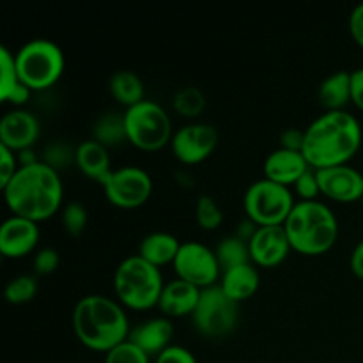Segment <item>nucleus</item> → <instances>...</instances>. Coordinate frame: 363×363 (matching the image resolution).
<instances>
[{"label": "nucleus", "mask_w": 363, "mask_h": 363, "mask_svg": "<svg viewBox=\"0 0 363 363\" xmlns=\"http://www.w3.org/2000/svg\"><path fill=\"white\" fill-rule=\"evenodd\" d=\"M59 252L52 247H43L35 250L34 259H32V268L38 277H48L59 268Z\"/></svg>", "instance_id": "nucleus-35"}, {"label": "nucleus", "mask_w": 363, "mask_h": 363, "mask_svg": "<svg viewBox=\"0 0 363 363\" xmlns=\"http://www.w3.org/2000/svg\"><path fill=\"white\" fill-rule=\"evenodd\" d=\"M291 190H293L294 197H298V201H319V197H323L318 172L314 169L305 172Z\"/></svg>", "instance_id": "nucleus-34"}, {"label": "nucleus", "mask_w": 363, "mask_h": 363, "mask_svg": "<svg viewBox=\"0 0 363 363\" xmlns=\"http://www.w3.org/2000/svg\"><path fill=\"white\" fill-rule=\"evenodd\" d=\"M289 243L301 255H323L332 250L339 238V220L323 201H296L284 223Z\"/></svg>", "instance_id": "nucleus-4"}, {"label": "nucleus", "mask_w": 363, "mask_h": 363, "mask_svg": "<svg viewBox=\"0 0 363 363\" xmlns=\"http://www.w3.org/2000/svg\"><path fill=\"white\" fill-rule=\"evenodd\" d=\"M2 191L13 215L35 223L52 218L62 209L64 184L60 172L43 162L20 167Z\"/></svg>", "instance_id": "nucleus-2"}, {"label": "nucleus", "mask_w": 363, "mask_h": 363, "mask_svg": "<svg viewBox=\"0 0 363 363\" xmlns=\"http://www.w3.org/2000/svg\"><path fill=\"white\" fill-rule=\"evenodd\" d=\"M218 131L208 123H188L174 131L170 149L177 162L194 167L206 162L218 145Z\"/></svg>", "instance_id": "nucleus-12"}, {"label": "nucleus", "mask_w": 363, "mask_h": 363, "mask_svg": "<svg viewBox=\"0 0 363 363\" xmlns=\"http://www.w3.org/2000/svg\"><path fill=\"white\" fill-rule=\"evenodd\" d=\"M108 91L112 98L126 108H131L145 99L144 82L135 71L130 69L116 71L108 80Z\"/></svg>", "instance_id": "nucleus-24"}, {"label": "nucleus", "mask_w": 363, "mask_h": 363, "mask_svg": "<svg viewBox=\"0 0 363 363\" xmlns=\"http://www.w3.org/2000/svg\"><path fill=\"white\" fill-rule=\"evenodd\" d=\"M172 319L165 318V315H158V318H149L145 321L138 323L137 326H133L128 340H131L135 346L140 347L149 357L156 358L162 351L172 346Z\"/></svg>", "instance_id": "nucleus-18"}, {"label": "nucleus", "mask_w": 363, "mask_h": 363, "mask_svg": "<svg viewBox=\"0 0 363 363\" xmlns=\"http://www.w3.org/2000/svg\"><path fill=\"white\" fill-rule=\"evenodd\" d=\"M311 169L312 167L308 165L303 152L279 147L266 156L262 174H264L266 179L273 181V183L293 188L296 181Z\"/></svg>", "instance_id": "nucleus-17"}, {"label": "nucleus", "mask_w": 363, "mask_h": 363, "mask_svg": "<svg viewBox=\"0 0 363 363\" xmlns=\"http://www.w3.org/2000/svg\"><path fill=\"white\" fill-rule=\"evenodd\" d=\"M294 204L296 199L291 188L266 177L254 181L243 195L245 215L259 227L284 225Z\"/></svg>", "instance_id": "nucleus-8"}, {"label": "nucleus", "mask_w": 363, "mask_h": 363, "mask_svg": "<svg viewBox=\"0 0 363 363\" xmlns=\"http://www.w3.org/2000/svg\"><path fill=\"white\" fill-rule=\"evenodd\" d=\"M318 99L325 112L346 110L351 103V73L335 71L328 74L319 85Z\"/></svg>", "instance_id": "nucleus-23"}, {"label": "nucleus", "mask_w": 363, "mask_h": 363, "mask_svg": "<svg viewBox=\"0 0 363 363\" xmlns=\"http://www.w3.org/2000/svg\"><path fill=\"white\" fill-rule=\"evenodd\" d=\"M62 215H60V220H62V227L69 236H80L85 230L89 222V213L87 208L80 202H69L62 208Z\"/></svg>", "instance_id": "nucleus-31"}, {"label": "nucleus", "mask_w": 363, "mask_h": 363, "mask_svg": "<svg viewBox=\"0 0 363 363\" xmlns=\"http://www.w3.org/2000/svg\"><path fill=\"white\" fill-rule=\"evenodd\" d=\"M350 268L353 272V275H357L358 279L363 280V240L358 241L357 247L351 252Z\"/></svg>", "instance_id": "nucleus-41"}, {"label": "nucleus", "mask_w": 363, "mask_h": 363, "mask_svg": "<svg viewBox=\"0 0 363 363\" xmlns=\"http://www.w3.org/2000/svg\"><path fill=\"white\" fill-rule=\"evenodd\" d=\"M74 165L78 167L84 176L96 183L103 184V181L112 172V162H110L108 147L96 142L94 138L80 142L74 147Z\"/></svg>", "instance_id": "nucleus-20"}, {"label": "nucleus", "mask_w": 363, "mask_h": 363, "mask_svg": "<svg viewBox=\"0 0 363 363\" xmlns=\"http://www.w3.org/2000/svg\"><path fill=\"white\" fill-rule=\"evenodd\" d=\"M41 135V124L32 112L25 108H13L0 121V144L20 152L32 149Z\"/></svg>", "instance_id": "nucleus-16"}, {"label": "nucleus", "mask_w": 363, "mask_h": 363, "mask_svg": "<svg viewBox=\"0 0 363 363\" xmlns=\"http://www.w3.org/2000/svg\"><path fill=\"white\" fill-rule=\"evenodd\" d=\"M41 162L52 167L57 172H60L66 167L74 165V149H71L64 142H52L50 145H46Z\"/></svg>", "instance_id": "nucleus-32"}, {"label": "nucleus", "mask_w": 363, "mask_h": 363, "mask_svg": "<svg viewBox=\"0 0 363 363\" xmlns=\"http://www.w3.org/2000/svg\"><path fill=\"white\" fill-rule=\"evenodd\" d=\"M176 179L177 184L184 188H190L191 184H194V177H191V174L188 172V170H179V172L176 174Z\"/></svg>", "instance_id": "nucleus-44"}, {"label": "nucleus", "mask_w": 363, "mask_h": 363, "mask_svg": "<svg viewBox=\"0 0 363 363\" xmlns=\"http://www.w3.org/2000/svg\"><path fill=\"white\" fill-rule=\"evenodd\" d=\"M202 291L191 284L184 282L181 279H174L170 282H165V287L160 296L158 308L162 315L165 318H186L194 314L195 307L199 303Z\"/></svg>", "instance_id": "nucleus-19"}, {"label": "nucleus", "mask_w": 363, "mask_h": 363, "mask_svg": "<svg viewBox=\"0 0 363 363\" xmlns=\"http://www.w3.org/2000/svg\"><path fill=\"white\" fill-rule=\"evenodd\" d=\"M172 106L181 117L195 119L206 108V96L197 87H183L174 94Z\"/></svg>", "instance_id": "nucleus-28"}, {"label": "nucleus", "mask_w": 363, "mask_h": 363, "mask_svg": "<svg viewBox=\"0 0 363 363\" xmlns=\"http://www.w3.org/2000/svg\"><path fill=\"white\" fill-rule=\"evenodd\" d=\"M179 248L181 241L174 234L165 233V230H155L142 238L137 254L151 264L162 268V266L172 264Z\"/></svg>", "instance_id": "nucleus-22"}, {"label": "nucleus", "mask_w": 363, "mask_h": 363, "mask_svg": "<svg viewBox=\"0 0 363 363\" xmlns=\"http://www.w3.org/2000/svg\"><path fill=\"white\" fill-rule=\"evenodd\" d=\"M18 169H20V163H18L16 152L0 144V188H4L13 179Z\"/></svg>", "instance_id": "nucleus-36"}, {"label": "nucleus", "mask_w": 363, "mask_h": 363, "mask_svg": "<svg viewBox=\"0 0 363 363\" xmlns=\"http://www.w3.org/2000/svg\"><path fill=\"white\" fill-rule=\"evenodd\" d=\"M194 328L208 339H222L230 335L240 323V303L230 300L222 287L202 289L199 303L191 314Z\"/></svg>", "instance_id": "nucleus-9"}, {"label": "nucleus", "mask_w": 363, "mask_h": 363, "mask_svg": "<svg viewBox=\"0 0 363 363\" xmlns=\"http://www.w3.org/2000/svg\"><path fill=\"white\" fill-rule=\"evenodd\" d=\"M362 201H363V199H362Z\"/></svg>", "instance_id": "nucleus-45"}, {"label": "nucleus", "mask_w": 363, "mask_h": 363, "mask_svg": "<svg viewBox=\"0 0 363 363\" xmlns=\"http://www.w3.org/2000/svg\"><path fill=\"white\" fill-rule=\"evenodd\" d=\"M20 82L34 91H46L60 80L66 59L57 43L50 39H30L14 53Z\"/></svg>", "instance_id": "nucleus-6"}, {"label": "nucleus", "mask_w": 363, "mask_h": 363, "mask_svg": "<svg viewBox=\"0 0 363 363\" xmlns=\"http://www.w3.org/2000/svg\"><path fill=\"white\" fill-rule=\"evenodd\" d=\"M16 155H18V163H20V167H28V165H34V163L41 162V160L38 158V155H35L34 147L23 149V151L16 152Z\"/></svg>", "instance_id": "nucleus-43"}, {"label": "nucleus", "mask_w": 363, "mask_h": 363, "mask_svg": "<svg viewBox=\"0 0 363 363\" xmlns=\"http://www.w3.org/2000/svg\"><path fill=\"white\" fill-rule=\"evenodd\" d=\"M106 201L121 209H137L152 195V177L145 169L124 165L113 169L101 184Z\"/></svg>", "instance_id": "nucleus-10"}, {"label": "nucleus", "mask_w": 363, "mask_h": 363, "mask_svg": "<svg viewBox=\"0 0 363 363\" xmlns=\"http://www.w3.org/2000/svg\"><path fill=\"white\" fill-rule=\"evenodd\" d=\"M176 279L184 280L199 289L216 286L222 277V266L213 248L199 241H184L172 262Z\"/></svg>", "instance_id": "nucleus-11"}, {"label": "nucleus", "mask_w": 363, "mask_h": 363, "mask_svg": "<svg viewBox=\"0 0 363 363\" xmlns=\"http://www.w3.org/2000/svg\"><path fill=\"white\" fill-rule=\"evenodd\" d=\"M351 103L363 112V67L351 71Z\"/></svg>", "instance_id": "nucleus-40"}, {"label": "nucleus", "mask_w": 363, "mask_h": 363, "mask_svg": "<svg viewBox=\"0 0 363 363\" xmlns=\"http://www.w3.org/2000/svg\"><path fill=\"white\" fill-rule=\"evenodd\" d=\"M0 69H2V77H0V101L6 103L11 92L21 84L16 71V62H14V53H11L6 46L0 48Z\"/></svg>", "instance_id": "nucleus-30"}, {"label": "nucleus", "mask_w": 363, "mask_h": 363, "mask_svg": "<svg viewBox=\"0 0 363 363\" xmlns=\"http://www.w3.org/2000/svg\"><path fill=\"white\" fill-rule=\"evenodd\" d=\"M71 323L82 346L105 354L128 340L131 332L126 308L105 294L80 298L73 308Z\"/></svg>", "instance_id": "nucleus-3"}, {"label": "nucleus", "mask_w": 363, "mask_h": 363, "mask_svg": "<svg viewBox=\"0 0 363 363\" xmlns=\"http://www.w3.org/2000/svg\"><path fill=\"white\" fill-rule=\"evenodd\" d=\"M38 289L39 286L35 275H18L6 284L4 298L11 305H23L34 300Z\"/></svg>", "instance_id": "nucleus-27"}, {"label": "nucleus", "mask_w": 363, "mask_h": 363, "mask_svg": "<svg viewBox=\"0 0 363 363\" xmlns=\"http://www.w3.org/2000/svg\"><path fill=\"white\" fill-rule=\"evenodd\" d=\"M318 172L321 195L339 204H353L363 199V174L351 165L330 167Z\"/></svg>", "instance_id": "nucleus-13"}, {"label": "nucleus", "mask_w": 363, "mask_h": 363, "mask_svg": "<svg viewBox=\"0 0 363 363\" xmlns=\"http://www.w3.org/2000/svg\"><path fill=\"white\" fill-rule=\"evenodd\" d=\"M165 287L162 269L140 255H128L113 273V293L117 301L130 311H151L158 307Z\"/></svg>", "instance_id": "nucleus-5"}, {"label": "nucleus", "mask_w": 363, "mask_h": 363, "mask_svg": "<svg viewBox=\"0 0 363 363\" xmlns=\"http://www.w3.org/2000/svg\"><path fill=\"white\" fill-rule=\"evenodd\" d=\"M257 229H259L257 223H254L250 218H247V216H245L243 222L238 223V229H236V233H234V234H236L238 238H241V240L247 241V243H248V241L254 238V234L257 233Z\"/></svg>", "instance_id": "nucleus-42"}, {"label": "nucleus", "mask_w": 363, "mask_h": 363, "mask_svg": "<svg viewBox=\"0 0 363 363\" xmlns=\"http://www.w3.org/2000/svg\"><path fill=\"white\" fill-rule=\"evenodd\" d=\"M216 259H218L222 272L234 268V266L247 264L250 261V250H248V243L238 238L236 234L222 238L215 248Z\"/></svg>", "instance_id": "nucleus-26"}, {"label": "nucleus", "mask_w": 363, "mask_h": 363, "mask_svg": "<svg viewBox=\"0 0 363 363\" xmlns=\"http://www.w3.org/2000/svg\"><path fill=\"white\" fill-rule=\"evenodd\" d=\"M105 363H151V357L131 340H124L105 354Z\"/></svg>", "instance_id": "nucleus-33"}, {"label": "nucleus", "mask_w": 363, "mask_h": 363, "mask_svg": "<svg viewBox=\"0 0 363 363\" xmlns=\"http://www.w3.org/2000/svg\"><path fill=\"white\" fill-rule=\"evenodd\" d=\"M92 138L108 149L128 142L124 112H106L99 116L92 126Z\"/></svg>", "instance_id": "nucleus-25"}, {"label": "nucleus", "mask_w": 363, "mask_h": 363, "mask_svg": "<svg viewBox=\"0 0 363 363\" xmlns=\"http://www.w3.org/2000/svg\"><path fill=\"white\" fill-rule=\"evenodd\" d=\"M305 142V130L298 128H287L280 133V147L289 149V151H301Z\"/></svg>", "instance_id": "nucleus-38"}, {"label": "nucleus", "mask_w": 363, "mask_h": 363, "mask_svg": "<svg viewBox=\"0 0 363 363\" xmlns=\"http://www.w3.org/2000/svg\"><path fill=\"white\" fill-rule=\"evenodd\" d=\"M155 363H199L195 354L191 353L188 347L179 346V344H172L167 347L165 351L155 358Z\"/></svg>", "instance_id": "nucleus-37"}, {"label": "nucleus", "mask_w": 363, "mask_h": 363, "mask_svg": "<svg viewBox=\"0 0 363 363\" xmlns=\"http://www.w3.org/2000/svg\"><path fill=\"white\" fill-rule=\"evenodd\" d=\"M41 238L39 223L11 215L0 227V254L7 259H21L35 250Z\"/></svg>", "instance_id": "nucleus-15"}, {"label": "nucleus", "mask_w": 363, "mask_h": 363, "mask_svg": "<svg viewBox=\"0 0 363 363\" xmlns=\"http://www.w3.org/2000/svg\"><path fill=\"white\" fill-rule=\"evenodd\" d=\"M218 286L230 300L241 303V301L250 300L257 293L261 286V275L254 262H247V264L234 266L222 272Z\"/></svg>", "instance_id": "nucleus-21"}, {"label": "nucleus", "mask_w": 363, "mask_h": 363, "mask_svg": "<svg viewBox=\"0 0 363 363\" xmlns=\"http://www.w3.org/2000/svg\"><path fill=\"white\" fill-rule=\"evenodd\" d=\"M363 142L362 124L347 110L325 112L305 128L303 156L314 170L350 165Z\"/></svg>", "instance_id": "nucleus-1"}, {"label": "nucleus", "mask_w": 363, "mask_h": 363, "mask_svg": "<svg viewBox=\"0 0 363 363\" xmlns=\"http://www.w3.org/2000/svg\"><path fill=\"white\" fill-rule=\"evenodd\" d=\"M248 250L250 261L257 268H275L289 257L293 247L284 225H272L259 227L254 238L248 241Z\"/></svg>", "instance_id": "nucleus-14"}, {"label": "nucleus", "mask_w": 363, "mask_h": 363, "mask_svg": "<svg viewBox=\"0 0 363 363\" xmlns=\"http://www.w3.org/2000/svg\"><path fill=\"white\" fill-rule=\"evenodd\" d=\"M128 142L145 152H155L170 144L174 126L170 113L160 103L144 99L138 105L124 110Z\"/></svg>", "instance_id": "nucleus-7"}, {"label": "nucleus", "mask_w": 363, "mask_h": 363, "mask_svg": "<svg viewBox=\"0 0 363 363\" xmlns=\"http://www.w3.org/2000/svg\"><path fill=\"white\" fill-rule=\"evenodd\" d=\"M195 220L204 230H216L223 223V211L211 195H201L195 202Z\"/></svg>", "instance_id": "nucleus-29"}, {"label": "nucleus", "mask_w": 363, "mask_h": 363, "mask_svg": "<svg viewBox=\"0 0 363 363\" xmlns=\"http://www.w3.org/2000/svg\"><path fill=\"white\" fill-rule=\"evenodd\" d=\"M350 34L360 48H363V2L358 4L350 14Z\"/></svg>", "instance_id": "nucleus-39"}]
</instances>
